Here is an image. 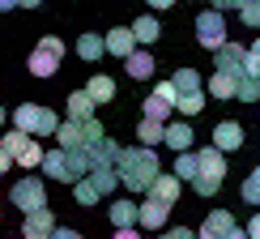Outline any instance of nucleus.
<instances>
[{
  "label": "nucleus",
  "mask_w": 260,
  "mask_h": 239,
  "mask_svg": "<svg viewBox=\"0 0 260 239\" xmlns=\"http://www.w3.org/2000/svg\"><path fill=\"white\" fill-rule=\"evenodd\" d=\"M171 218V205H158V201H141V218H137V231H158L162 235V226H167Z\"/></svg>",
  "instance_id": "9b49d317"
},
{
  "label": "nucleus",
  "mask_w": 260,
  "mask_h": 239,
  "mask_svg": "<svg viewBox=\"0 0 260 239\" xmlns=\"http://www.w3.org/2000/svg\"><path fill=\"white\" fill-rule=\"evenodd\" d=\"M145 5H149V13H167V9L175 5V0H145Z\"/></svg>",
  "instance_id": "49530a36"
},
{
  "label": "nucleus",
  "mask_w": 260,
  "mask_h": 239,
  "mask_svg": "<svg viewBox=\"0 0 260 239\" xmlns=\"http://www.w3.org/2000/svg\"><path fill=\"white\" fill-rule=\"evenodd\" d=\"M73 197H77V205H85V210H94V205L103 201V197H99V188H94L90 180H81L77 188H73Z\"/></svg>",
  "instance_id": "72a5a7b5"
},
{
  "label": "nucleus",
  "mask_w": 260,
  "mask_h": 239,
  "mask_svg": "<svg viewBox=\"0 0 260 239\" xmlns=\"http://www.w3.org/2000/svg\"><path fill=\"white\" fill-rule=\"evenodd\" d=\"M5 141H9V150H13V167H21V171L43 167V154H47V150H43L35 137H26V133H17V128H9Z\"/></svg>",
  "instance_id": "7ed1b4c3"
},
{
  "label": "nucleus",
  "mask_w": 260,
  "mask_h": 239,
  "mask_svg": "<svg viewBox=\"0 0 260 239\" xmlns=\"http://www.w3.org/2000/svg\"><path fill=\"white\" fill-rule=\"evenodd\" d=\"M162 137H167V124H158V120H145L141 115V124H137V141L145 150H154V145H162Z\"/></svg>",
  "instance_id": "c85d7f7f"
},
{
  "label": "nucleus",
  "mask_w": 260,
  "mask_h": 239,
  "mask_svg": "<svg viewBox=\"0 0 260 239\" xmlns=\"http://www.w3.org/2000/svg\"><path fill=\"white\" fill-rule=\"evenodd\" d=\"M235 226H239V222H235L231 210H209V218L197 226V239H231Z\"/></svg>",
  "instance_id": "0eeeda50"
},
{
  "label": "nucleus",
  "mask_w": 260,
  "mask_h": 239,
  "mask_svg": "<svg viewBox=\"0 0 260 239\" xmlns=\"http://www.w3.org/2000/svg\"><path fill=\"white\" fill-rule=\"evenodd\" d=\"M39 47H43V51H51V56H60V60H64V43H60L56 35H43V39H39Z\"/></svg>",
  "instance_id": "ea45409f"
},
{
  "label": "nucleus",
  "mask_w": 260,
  "mask_h": 239,
  "mask_svg": "<svg viewBox=\"0 0 260 239\" xmlns=\"http://www.w3.org/2000/svg\"><path fill=\"white\" fill-rule=\"evenodd\" d=\"M9 201L21 210V218L47 210V184H43V175H21L13 188H9Z\"/></svg>",
  "instance_id": "f03ea898"
},
{
  "label": "nucleus",
  "mask_w": 260,
  "mask_h": 239,
  "mask_svg": "<svg viewBox=\"0 0 260 239\" xmlns=\"http://www.w3.org/2000/svg\"><path fill=\"white\" fill-rule=\"evenodd\" d=\"M77 56H81L85 64H99V60L107 56V43H103V35H94V30H90V35H81V39H77Z\"/></svg>",
  "instance_id": "b1692460"
},
{
  "label": "nucleus",
  "mask_w": 260,
  "mask_h": 239,
  "mask_svg": "<svg viewBox=\"0 0 260 239\" xmlns=\"http://www.w3.org/2000/svg\"><path fill=\"white\" fill-rule=\"evenodd\" d=\"M239 192H243V201H247V205H260V167H252V175L243 180V188H239Z\"/></svg>",
  "instance_id": "f704fd0d"
},
{
  "label": "nucleus",
  "mask_w": 260,
  "mask_h": 239,
  "mask_svg": "<svg viewBox=\"0 0 260 239\" xmlns=\"http://www.w3.org/2000/svg\"><path fill=\"white\" fill-rule=\"evenodd\" d=\"M51 231H56L51 210H39V214H26L21 218V239H51Z\"/></svg>",
  "instance_id": "ddd939ff"
},
{
  "label": "nucleus",
  "mask_w": 260,
  "mask_h": 239,
  "mask_svg": "<svg viewBox=\"0 0 260 239\" xmlns=\"http://www.w3.org/2000/svg\"><path fill=\"white\" fill-rule=\"evenodd\" d=\"M247 77H256V81H260V39L247 47Z\"/></svg>",
  "instance_id": "58836bf2"
},
{
  "label": "nucleus",
  "mask_w": 260,
  "mask_h": 239,
  "mask_svg": "<svg viewBox=\"0 0 260 239\" xmlns=\"http://www.w3.org/2000/svg\"><path fill=\"white\" fill-rule=\"evenodd\" d=\"M43 0H17V9H39Z\"/></svg>",
  "instance_id": "8fccbe9b"
},
{
  "label": "nucleus",
  "mask_w": 260,
  "mask_h": 239,
  "mask_svg": "<svg viewBox=\"0 0 260 239\" xmlns=\"http://www.w3.org/2000/svg\"><path fill=\"white\" fill-rule=\"evenodd\" d=\"M243 231H247V239H260V210L252 214V222H247V226H243Z\"/></svg>",
  "instance_id": "a18cd8bd"
},
{
  "label": "nucleus",
  "mask_w": 260,
  "mask_h": 239,
  "mask_svg": "<svg viewBox=\"0 0 260 239\" xmlns=\"http://www.w3.org/2000/svg\"><path fill=\"white\" fill-rule=\"evenodd\" d=\"M115 171H120V188H128V192H149V184L162 175L158 154H154V150H145V145H124Z\"/></svg>",
  "instance_id": "f257e3e1"
},
{
  "label": "nucleus",
  "mask_w": 260,
  "mask_h": 239,
  "mask_svg": "<svg viewBox=\"0 0 260 239\" xmlns=\"http://www.w3.org/2000/svg\"><path fill=\"white\" fill-rule=\"evenodd\" d=\"M60 133V115L51 111V107H43V115H39V128H35V137H56Z\"/></svg>",
  "instance_id": "473e14b6"
},
{
  "label": "nucleus",
  "mask_w": 260,
  "mask_h": 239,
  "mask_svg": "<svg viewBox=\"0 0 260 239\" xmlns=\"http://www.w3.org/2000/svg\"><path fill=\"white\" fill-rule=\"evenodd\" d=\"M9 9H17V0H0V13H9Z\"/></svg>",
  "instance_id": "3c124183"
},
{
  "label": "nucleus",
  "mask_w": 260,
  "mask_h": 239,
  "mask_svg": "<svg viewBox=\"0 0 260 239\" xmlns=\"http://www.w3.org/2000/svg\"><path fill=\"white\" fill-rule=\"evenodd\" d=\"M235 85H239V77H231V73H209L205 94L209 99H235Z\"/></svg>",
  "instance_id": "a878e982"
},
{
  "label": "nucleus",
  "mask_w": 260,
  "mask_h": 239,
  "mask_svg": "<svg viewBox=\"0 0 260 239\" xmlns=\"http://www.w3.org/2000/svg\"><path fill=\"white\" fill-rule=\"evenodd\" d=\"M39 115H43V103H21V107H13V128L17 133H26V137H35V128H39Z\"/></svg>",
  "instance_id": "a211bd4d"
},
{
  "label": "nucleus",
  "mask_w": 260,
  "mask_h": 239,
  "mask_svg": "<svg viewBox=\"0 0 260 239\" xmlns=\"http://www.w3.org/2000/svg\"><path fill=\"white\" fill-rule=\"evenodd\" d=\"M107 218H111V226H115V231H137V218H141V201H133V197H124V201H111Z\"/></svg>",
  "instance_id": "1a4fd4ad"
},
{
  "label": "nucleus",
  "mask_w": 260,
  "mask_h": 239,
  "mask_svg": "<svg viewBox=\"0 0 260 239\" xmlns=\"http://www.w3.org/2000/svg\"><path fill=\"white\" fill-rule=\"evenodd\" d=\"M120 141H111V137H107V141H99V145H90V150H85V154H90V167H115V162H120Z\"/></svg>",
  "instance_id": "4be33fe9"
},
{
  "label": "nucleus",
  "mask_w": 260,
  "mask_h": 239,
  "mask_svg": "<svg viewBox=\"0 0 260 239\" xmlns=\"http://www.w3.org/2000/svg\"><path fill=\"white\" fill-rule=\"evenodd\" d=\"M213 150H218V154H235V150H243V124H235V120H218V124H213Z\"/></svg>",
  "instance_id": "6e6552de"
},
{
  "label": "nucleus",
  "mask_w": 260,
  "mask_h": 239,
  "mask_svg": "<svg viewBox=\"0 0 260 239\" xmlns=\"http://www.w3.org/2000/svg\"><path fill=\"white\" fill-rule=\"evenodd\" d=\"M231 239H247V231H243V226H235V231H231Z\"/></svg>",
  "instance_id": "603ef678"
},
{
  "label": "nucleus",
  "mask_w": 260,
  "mask_h": 239,
  "mask_svg": "<svg viewBox=\"0 0 260 239\" xmlns=\"http://www.w3.org/2000/svg\"><path fill=\"white\" fill-rule=\"evenodd\" d=\"M124 73H128L133 81H149V77H154V56H149L145 47H137L133 56L124 60Z\"/></svg>",
  "instance_id": "6ab92c4d"
},
{
  "label": "nucleus",
  "mask_w": 260,
  "mask_h": 239,
  "mask_svg": "<svg viewBox=\"0 0 260 239\" xmlns=\"http://www.w3.org/2000/svg\"><path fill=\"white\" fill-rule=\"evenodd\" d=\"M192 141H197V137H192V124H188V120H171V124H167V137H162V145H167V150L188 154Z\"/></svg>",
  "instance_id": "2eb2a0df"
},
{
  "label": "nucleus",
  "mask_w": 260,
  "mask_h": 239,
  "mask_svg": "<svg viewBox=\"0 0 260 239\" xmlns=\"http://www.w3.org/2000/svg\"><path fill=\"white\" fill-rule=\"evenodd\" d=\"M231 5H235V9H243V5H252V0H231Z\"/></svg>",
  "instance_id": "5fc2aeb1"
},
{
  "label": "nucleus",
  "mask_w": 260,
  "mask_h": 239,
  "mask_svg": "<svg viewBox=\"0 0 260 239\" xmlns=\"http://www.w3.org/2000/svg\"><path fill=\"white\" fill-rule=\"evenodd\" d=\"M64 111H69L64 120H94V99H90L85 90H73L69 103H64Z\"/></svg>",
  "instance_id": "393cba45"
},
{
  "label": "nucleus",
  "mask_w": 260,
  "mask_h": 239,
  "mask_svg": "<svg viewBox=\"0 0 260 239\" xmlns=\"http://www.w3.org/2000/svg\"><path fill=\"white\" fill-rule=\"evenodd\" d=\"M85 94L94 99V107L111 103V99H115V77H111V73H90V81H85Z\"/></svg>",
  "instance_id": "f3484780"
},
{
  "label": "nucleus",
  "mask_w": 260,
  "mask_h": 239,
  "mask_svg": "<svg viewBox=\"0 0 260 239\" xmlns=\"http://www.w3.org/2000/svg\"><path fill=\"white\" fill-rule=\"evenodd\" d=\"M85 180L99 188V197H111V192L120 188V171H115V167H90V175H85Z\"/></svg>",
  "instance_id": "5701e85b"
},
{
  "label": "nucleus",
  "mask_w": 260,
  "mask_h": 239,
  "mask_svg": "<svg viewBox=\"0 0 260 239\" xmlns=\"http://www.w3.org/2000/svg\"><path fill=\"white\" fill-rule=\"evenodd\" d=\"M209 9H213V13H226V9H235V5H231V0H209Z\"/></svg>",
  "instance_id": "de8ad7c7"
},
{
  "label": "nucleus",
  "mask_w": 260,
  "mask_h": 239,
  "mask_svg": "<svg viewBox=\"0 0 260 239\" xmlns=\"http://www.w3.org/2000/svg\"><path fill=\"white\" fill-rule=\"evenodd\" d=\"M197 43L205 51H218L231 43V35H226V21L222 13H213V9H205V13H197Z\"/></svg>",
  "instance_id": "20e7f679"
},
{
  "label": "nucleus",
  "mask_w": 260,
  "mask_h": 239,
  "mask_svg": "<svg viewBox=\"0 0 260 239\" xmlns=\"http://www.w3.org/2000/svg\"><path fill=\"white\" fill-rule=\"evenodd\" d=\"M60 150H90V141H85V120H60Z\"/></svg>",
  "instance_id": "dca6fc26"
},
{
  "label": "nucleus",
  "mask_w": 260,
  "mask_h": 239,
  "mask_svg": "<svg viewBox=\"0 0 260 239\" xmlns=\"http://www.w3.org/2000/svg\"><path fill=\"white\" fill-rule=\"evenodd\" d=\"M85 141H90V145H99V141H107V128L99 124V115H94V120H85Z\"/></svg>",
  "instance_id": "4c0bfd02"
},
{
  "label": "nucleus",
  "mask_w": 260,
  "mask_h": 239,
  "mask_svg": "<svg viewBox=\"0 0 260 239\" xmlns=\"http://www.w3.org/2000/svg\"><path fill=\"white\" fill-rule=\"evenodd\" d=\"M115 239H141V231H115Z\"/></svg>",
  "instance_id": "09e8293b"
},
{
  "label": "nucleus",
  "mask_w": 260,
  "mask_h": 239,
  "mask_svg": "<svg viewBox=\"0 0 260 239\" xmlns=\"http://www.w3.org/2000/svg\"><path fill=\"white\" fill-rule=\"evenodd\" d=\"M158 239H197V231H188V226H171V231H162Z\"/></svg>",
  "instance_id": "37998d69"
},
{
  "label": "nucleus",
  "mask_w": 260,
  "mask_h": 239,
  "mask_svg": "<svg viewBox=\"0 0 260 239\" xmlns=\"http://www.w3.org/2000/svg\"><path fill=\"white\" fill-rule=\"evenodd\" d=\"M141 111H145V120H158V124H171V111H175V107H171L167 99H162V94H154V90H149V99L141 103Z\"/></svg>",
  "instance_id": "c756f323"
},
{
  "label": "nucleus",
  "mask_w": 260,
  "mask_h": 239,
  "mask_svg": "<svg viewBox=\"0 0 260 239\" xmlns=\"http://www.w3.org/2000/svg\"><path fill=\"white\" fill-rule=\"evenodd\" d=\"M154 94H162V99H167L171 107H175V99H179V94H175V85H171V77H167V81H158V85H154Z\"/></svg>",
  "instance_id": "79ce46f5"
},
{
  "label": "nucleus",
  "mask_w": 260,
  "mask_h": 239,
  "mask_svg": "<svg viewBox=\"0 0 260 239\" xmlns=\"http://www.w3.org/2000/svg\"><path fill=\"white\" fill-rule=\"evenodd\" d=\"M171 175H175L179 184H183V180H188V184L197 180V175H201V158H197V150H188V154H175V167H171Z\"/></svg>",
  "instance_id": "bb28decb"
},
{
  "label": "nucleus",
  "mask_w": 260,
  "mask_h": 239,
  "mask_svg": "<svg viewBox=\"0 0 260 239\" xmlns=\"http://www.w3.org/2000/svg\"><path fill=\"white\" fill-rule=\"evenodd\" d=\"M5 171H13V150H9V141L0 137V175H5Z\"/></svg>",
  "instance_id": "a19ab883"
},
{
  "label": "nucleus",
  "mask_w": 260,
  "mask_h": 239,
  "mask_svg": "<svg viewBox=\"0 0 260 239\" xmlns=\"http://www.w3.org/2000/svg\"><path fill=\"white\" fill-rule=\"evenodd\" d=\"M171 85H175V94H197V90H205L201 77H197V69H175V73H171Z\"/></svg>",
  "instance_id": "7c9ffc66"
},
{
  "label": "nucleus",
  "mask_w": 260,
  "mask_h": 239,
  "mask_svg": "<svg viewBox=\"0 0 260 239\" xmlns=\"http://www.w3.org/2000/svg\"><path fill=\"white\" fill-rule=\"evenodd\" d=\"M205 103H209V94H205V90H197V94H179V99H175V111L192 124V120L205 111Z\"/></svg>",
  "instance_id": "cd10ccee"
},
{
  "label": "nucleus",
  "mask_w": 260,
  "mask_h": 239,
  "mask_svg": "<svg viewBox=\"0 0 260 239\" xmlns=\"http://www.w3.org/2000/svg\"><path fill=\"white\" fill-rule=\"evenodd\" d=\"M213 73L243 77V73H247V47H239V43H226V47H218V51H213Z\"/></svg>",
  "instance_id": "423d86ee"
},
{
  "label": "nucleus",
  "mask_w": 260,
  "mask_h": 239,
  "mask_svg": "<svg viewBox=\"0 0 260 239\" xmlns=\"http://www.w3.org/2000/svg\"><path fill=\"white\" fill-rule=\"evenodd\" d=\"M43 175H47V180H56V184H73V188H77V184H81V175H77V171H73V162H69V154H64V150L56 145V150H47V154H43Z\"/></svg>",
  "instance_id": "39448f33"
},
{
  "label": "nucleus",
  "mask_w": 260,
  "mask_h": 239,
  "mask_svg": "<svg viewBox=\"0 0 260 239\" xmlns=\"http://www.w3.org/2000/svg\"><path fill=\"white\" fill-rule=\"evenodd\" d=\"M197 158H201V175L222 184V175H226V154H218L213 145H205V150H197Z\"/></svg>",
  "instance_id": "aec40b11"
},
{
  "label": "nucleus",
  "mask_w": 260,
  "mask_h": 239,
  "mask_svg": "<svg viewBox=\"0 0 260 239\" xmlns=\"http://www.w3.org/2000/svg\"><path fill=\"white\" fill-rule=\"evenodd\" d=\"M128 30H133V39L141 43V47H149V43H158V39H162V26H158V17H154V13H141Z\"/></svg>",
  "instance_id": "412c9836"
},
{
  "label": "nucleus",
  "mask_w": 260,
  "mask_h": 239,
  "mask_svg": "<svg viewBox=\"0 0 260 239\" xmlns=\"http://www.w3.org/2000/svg\"><path fill=\"white\" fill-rule=\"evenodd\" d=\"M239 21H243V26H252V30H260V0H252V5L239 9Z\"/></svg>",
  "instance_id": "c9c22d12"
},
{
  "label": "nucleus",
  "mask_w": 260,
  "mask_h": 239,
  "mask_svg": "<svg viewBox=\"0 0 260 239\" xmlns=\"http://www.w3.org/2000/svg\"><path fill=\"white\" fill-rule=\"evenodd\" d=\"M103 43H107V56H120V60H128V56L137 51V39H133V30H128V26L107 30V35H103Z\"/></svg>",
  "instance_id": "4468645a"
},
{
  "label": "nucleus",
  "mask_w": 260,
  "mask_h": 239,
  "mask_svg": "<svg viewBox=\"0 0 260 239\" xmlns=\"http://www.w3.org/2000/svg\"><path fill=\"white\" fill-rule=\"evenodd\" d=\"M179 192H183V184H179L175 175H171V171H162V175H158L154 184H149V192H145V197H149V201H158V205H171V210H175Z\"/></svg>",
  "instance_id": "9d476101"
},
{
  "label": "nucleus",
  "mask_w": 260,
  "mask_h": 239,
  "mask_svg": "<svg viewBox=\"0 0 260 239\" xmlns=\"http://www.w3.org/2000/svg\"><path fill=\"white\" fill-rule=\"evenodd\" d=\"M9 124V111H5V107H0V128H5Z\"/></svg>",
  "instance_id": "864d4df0"
},
{
  "label": "nucleus",
  "mask_w": 260,
  "mask_h": 239,
  "mask_svg": "<svg viewBox=\"0 0 260 239\" xmlns=\"http://www.w3.org/2000/svg\"><path fill=\"white\" fill-rule=\"evenodd\" d=\"M51 239H81V231H73V226H56Z\"/></svg>",
  "instance_id": "c03bdc74"
},
{
  "label": "nucleus",
  "mask_w": 260,
  "mask_h": 239,
  "mask_svg": "<svg viewBox=\"0 0 260 239\" xmlns=\"http://www.w3.org/2000/svg\"><path fill=\"white\" fill-rule=\"evenodd\" d=\"M235 99H239V103H256V99H260V81L243 73V77H239V85H235Z\"/></svg>",
  "instance_id": "2f4dec72"
},
{
  "label": "nucleus",
  "mask_w": 260,
  "mask_h": 239,
  "mask_svg": "<svg viewBox=\"0 0 260 239\" xmlns=\"http://www.w3.org/2000/svg\"><path fill=\"white\" fill-rule=\"evenodd\" d=\"M192 188H197V197H205V201H209V197H218V188H222V184H218V180L197 175V180H192Z\"/></svg>",
  "instance_id": "e433bc0d"
},
{
  "label": "nucleus",
  "mask_w": 260,
  "mask_h": 239,
  "mask_svg": "<svg viewBox=\"0 0 260 239\" xmlns=\"http://www.w3.org/2000/svg\"><path fill=\"white\" fill-rule=\"evenodd\" d=\"M60 64H64L60 56L35 47V51H30V60H26V73H30V77H39V81H47V77H56V73H60Z\"/></svg>",
  "instance_id": "f8f14e48"
}]
</instances>
